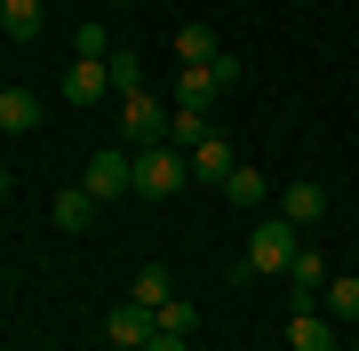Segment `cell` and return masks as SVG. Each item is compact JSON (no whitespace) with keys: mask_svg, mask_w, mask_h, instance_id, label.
I'll return each instance as SVG.
<instances>
[{"mask_svg":"<svg viewBox=\"0 0 359 351\" xmlns=\"http://www.w3.org/2000/svg\"><path fill=\"white\" fill-rule=\"evenodd\" d=\"M184 184H192L184 144H144V152H136V192H144V200H176Z\"/></svg>","mask_w":359,"mask_h":351,"instance_id":"1","label":"cell"},{"mask_svg":"<svg viewBox=\"0 0 359 351\" xmlns=\"http://www.w3.org/2000/svg\"><path fill=\"white\" fill-rule=\"evenodd\" d=\"M295 247H304V240H295V223H287V216H264L256 232H248V272H264V280L280 272V280H287Z\"/></svg>","mask_w":359,"mask_h":351,"instance_id":"2","label":"cell"},{"mask_svg":"<svg viewBox=\"0 0 359 351\" xmlns=\"http://www.w3.org/2000/svg\"><path fill=\"white\" fill-rule=\"evenodd\" d=\"M80 192H88V200H120V192H136V152H112V144H104V152L88 160V176H80Z\"/></svg>","mask_w":359,"mask_h":351,"instance_id":"3","label":"cell"},{"mask_svg":"<svg viewBox=\"0 0 359 351\" xmlns=\"http://www.w3.org/2000/svg\"><path fill=\"white\" fill-rule=\"evenodd\" d=\"M120 128H128L136 144H168V104L152 88H136V96H120Z\"/></svg>","mask_w":359,"mask_h":351,"instance_id":"4","label":"cell"},{"mask_svg":"<svg viewBox=\"0 0 359 351\" xmlns=\"http://www.w3.org/2000/svg\"><path fill=\"white\" fill-rule=\"evenodd\" d=\"M112 88V56H72L65 64V104H96Z\"/></svg>","mask_w":359,"mask_h":351,"instance_id":"5","label":"cell"},{"mask_svg":"<svg viewBox=\"0 0 359 351\" xmlns=\"http://www.w3.org/2000/svg\"><path fill=\"white\" fill-rule=\"evenodd\" d=\"M327 256H320V247H295V263H287V287H295V312H304V303H320L327 296Z\"/></svg>","mask_w":359,"mask_h":351,"instance_id":"6","label":"cell"},{"mask_svg":"<svg viewBox=\"0 0 359 351\" xmlns=\"http://www.w3.org/2000/svg\"><path fill=\"white\" fill-rule=\"evenodd\" d=\"M287 351H335V319L320 312V303L287 312Z\"/></svg>","mask_w":359,"mask_h":351,"instance_id":"7","label":"cell"},{"mask_svg":"<svg viewBox=\"0 0 359 351\" xmlns=\"http://www.w3.org/2000/svg\"><path fill=\"white\" fill-rule=\"evenodd\" d=\"M280 216L295 223V232H311V223L327 216V192H320V184H311V176H295L287 192H280Z\"/></svg>","mask_w":359,"mask_h":351,"instance_id":"8","label":"cell"},{"mask_svg":"<svg viewBox=\"0 0 359 351\" xmlns=\"http://www.w3.org/2000/svg\"><path fill=\"white\" fill-rule=\"evenodd\" d=\"M104 336H112L120 351H144V343H152V336H160V319H152V312H144V303H120V312H112V319H104Z\"/></svg>","mask_w":359,"mask_h":351,"instance_id":"9","label":"cell"},{"mask_svg":"<svg viewBox=\"0 0 359 351\" xmlns=\"http://www.w3.org/2000/svg\"><path fill=\"white\" fill-rule=\"evenodd\" d=\"M184 160H192V176H208V184H224L231 168H240V160H231V144H224V136H200V144H192V152H184Z\"/></svg>","mask_w":359,"mask_h":351,"instance_id":"10","label":"cell"},{"mask_svg":"<svg viewBox=\"0 0 359 351\" xmlns=\"http://www.w3.org/2000/svg\"><path fill=\"white\" fill-rule=\"evenodd\" d=\"M0 128H8V136L40 128V96H32V88H0Z\"/></svg>","mask_w":359,"mask_h":351,"instance_id":"11","label":"cell"},{"mask_svg":"<svg viewBox=\"0 0 359 351\" xmlns=\"http://www.w3.org/2000/svg\"><path fill=\"white\" fill-rule=\"evenodd\" d=\"M40 8L48 0H0V32L8 40H40Z\"/></svg>","mask_w":359,"mask_h":351,"instance_id":"12","label":"cell"},{"mask_svg":"<svg viewBox=\"0 0 359 351\" xmlns=\"http://www.w3.org/2000/svg\"><path fill=\"white\" fill-rule=\"evenodd\" d=\"M176 296V280H168V263H144L136 287H128V303H144V312H160V303Z\"/></svg>","mask_w":359,"mask_h":351,"instance_id":"13","label":"cell"},{"mask_svg":"<svg viewBox=\"0 0 359 351\" xmlns=\"http://www.w3.org/2000/svg\"><path fill=\"white\" fill-rule=\"evenodd\" d=\"M320 312H327L335 327H351V319H359V272H351V280H327V296H320Z\"/></svg>","mask_w":359,"mask_h":351,"instance_id":"14","label":"cell"},{"mask_svg":"<svg viewBox=\"0 0 359 351\" xmlns=\"http://www.w3.org/2000/svg\"><path fill=\"white\" fill-rule=\"evenodd\" d=\"M168 48H176V64H184V72H192V64H208V56H216V32H208V25H184Z\"/></svg>","mask_w":359,"mask_h":351,"instance_id":"15","label":"cell"},{"mask_svg":"<svg viewBox=\"0 0 359 351\" xmlns=\"http://www.w3.org/2000/svg\"><path fill=\"white\" fill-rule=\"evenodd\" d=\"M208 104H216V88H208V72L192 64V72L176 80V104H168V112H200V120H208Z\"/></svg>","mask_w":359,"mask_h":351,"instance_id":"16","label":"cell"},{"mask_svg":"<svg viewBox=\"0 0 359 351\" xmlns=\"http://www.w3.org/2000/svg\"><path fill=\"white\" fill-rule=\"evenodd\" d=\"M56 223H65V232H88V223H96V200L88 192H56Z\"/></svg>","mask_w":359,"mask_h":351,"instance_id":"17","label":"cell"},{"mask_svg":"<svg viewBox=\"0 0 359 351\" xmlns=\"http://www.w3.org/2000/svg\"><path fill=\"white\" fill-rule=\"evenodd\" d=\"M200 72H208V88H216V96H231V88H240V72H248V64H240L231 48H216V56H208Z\"/></svg>","mask_w":359,"mask_h":351,"instance_id":"18","label":"cell"},{"mask_svg":"<svg viewBox=\"0 0 359 351\" xmlns=\"http://www.w3.org/2000/svg\"><path fill=\"white\" fill-rule=\"evenodd\" d=\"M224 200H231V208H256V200H264V176L256 168H231L224 176Z\"/></svg>","mask_w":359,"mask_h":351,"instance_id":"19","label":"cell"},{"mask_svg":"<svg viewBox=\"0 0 359 351\" xmlns=\"http://www.w3.org/2000/svg\"><path fill=\"white\" fill-rule=\"evenodd\" d=\"M152 319H160V336H192V327H200V312H192V303H176V296H168Z\"/></svg>","mask_w":359,"mask_h":351,"instance_id":"20","label":"cell"},{"mask_svg":"<svg viewBox=\"0 0 359 351\" xmlns=\"http://www.w3.org/2000/svg\"><path fill=\"white\" fill-rule=\"evenodd\" d=\"M112 88H120V96H136V88H144V56H136V48H120V56H112Z\"/></svg>","mask_w":359,"mask_h":351,"instance_id":"21","label":"cell"},{"mask_svg":"<svg viewBox=\"0 0 359 351\" xmlns=\"http://www.w3.org/2000/svg\"><path fill=\"white\" fill-rule=\"evenodd\" d=\"M112 40H104V25H80V40H72V56H104Z\"/></svg>","mask_w":359,"mask_h":351,"instance_id":"22","label":"cell"},{"mask_svg":"<svg viewBox=\"0 0 359 351\" xmlns=\"http://www.w3.org/2000/svg\"><path fill=\"white\" fill-rule=\"evenodd\" d=\"M144 351H184V336H152V343H144Z\"/></svg>","mask_w":359,"mask_h":351,"instance_id":"23","label":"cell"},{"mask_svg":"<svg viewBox=\"0 0 359 351\" xmlns=\"http://www.w3.org/2000/svg\"><path fill=\"white\" fill-rule=\"evenodd\" d=\"M8 192H16V168H0V200H8Z\"/></svg>","mask_w":359,"mask_h":351,"instance_id":"24","label":"cell"},{"mask_svg":"<svg viewBox=\"0 0 359 351\" xmlns=\"http://www.w3.org/2000/svg\"><path fill=\"white\" fill-rule=\"evenodd\" d=\"M112 8H128V0H112Z\"/></svg>","mask_w":359,"mask_h":351,"instance_id":"25","label":"cell"}]
</instances>
